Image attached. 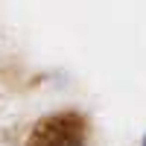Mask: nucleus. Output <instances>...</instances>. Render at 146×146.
<instances>
[{
  "mask_svg": "<svg viewBox=\"0 0 146 146\" xmlns=\"http://www.w3.org/2000/svg\"><path fill=\"white\" fill-rule=\"evenodd\" d=\"M27 146H88V120L76 111H58L35 123Z\"/></svg>",
  "mask_w": 146,
  "mask_h": 146,
  "instance_id": "obj_1",
  "label": "nucleus"
},
{
  "mask_svg": "<svg viewBox=\"0 0 146 146\" xmlns=\"http://www.w3.org/2000/svg\"><path fill=\"white\" fill-rule=\"evenodd\" d=\"M143 146H146V137H143Z\"/></svg>",
  "mask_w": 146,
  "mask_h": 146,
  "instance_id": "obj_2",
  "label": "nucleus"
}]
</instances>
